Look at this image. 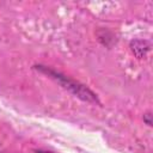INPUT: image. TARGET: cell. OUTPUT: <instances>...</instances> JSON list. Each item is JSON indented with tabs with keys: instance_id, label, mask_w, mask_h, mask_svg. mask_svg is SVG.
<instances>
[{
	"instance_id": "obj_1",
	"label": "cell",
	"mask_w": 153,
	"mask_h": 153,
	"mask_svg": "<svg viewBox=\"0 0 153 153\" xmlns=\"http://www.w3.org/2000/svg\"><path fill=\"white\" fill-rule=\"evenodd\" d=\"M39 153H45V152H39Z\"/></svg>"
}]
</instances>
